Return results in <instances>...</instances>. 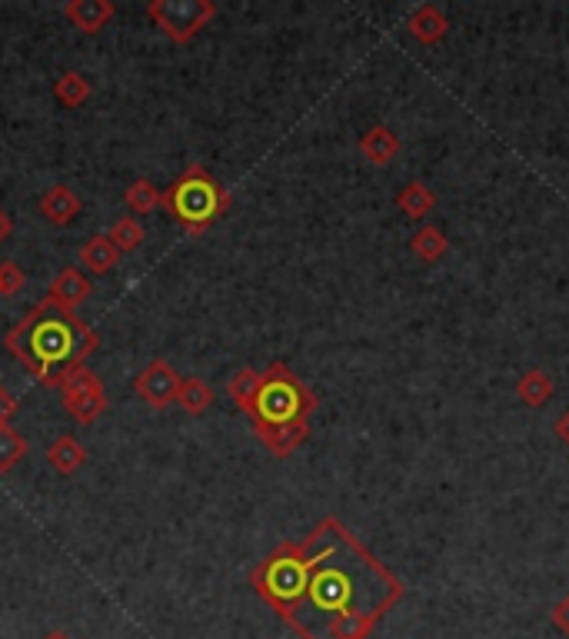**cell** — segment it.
Segmentation results:
<instances>
[{
    "label": "cell",
    "mask_w": 569,
    "mask_h": 639,
    "mask_svg": "<svg viewBox=\"0 0 569 639\" xmlns=\"http://www.w3.org/2000/svg\"><path fill=\"white\" fill-rule=\"evenodd\" d=\"M57 390L63 397V410H68V417L74 423H81V426L100 420L107 413V407H110L100 376L94 370H87V366L71 370L68 376H63V383H60Z\"/></svg>",
    "instance_id": "obj_6"
},
{
    "label": "cell",
    "mask_w": 569,
    "mask_h": 639,
    "mask_svg": "<svg viewBox=\"0 0 569 639\" xmlns=\"http://www.w3.org/2000/svg\"><path fill=\"white\" fill-rule=\"evenodd\" d=\"M517 397L526 407H543L553 397V379L543 370H526L517 383Z\"/></svg>",
    "instance_id": "obj_21"
},
{
    "label": "cell",
    "mask_w": 569,
    "mask_h": 639,
    "mask_svg": "<svg viewBox=\"0 0 569 639\" xmlns=\"http://www.w3.org/2000/svg\"><path fill=\"white\" fill-rule=\"evenodd\" d=\"M90 293H94V284H90V277L81 274L77 267H63V270L50 280V287H47V300L57 303L60 310H71V313H77V310L90 300Z\"/></svg>",
    "instance_id": "obj_8"
},
{
    "label": "cell",
    "mask_w": 569,
    "mask_h": 639,
    "mask_svg": "<svg viewBox=\"0 0 569 639\" xmlns=\"http://www.w3.org/2000/svg\"><path fill=\"white\" fill-rule=\"evenodd\" d=\"M250 587L300 639H370L407 596L397 572L337 517L270 550L250 569Z\"/></svg>",
    "instance_id": "obj_1"
},
{
    "label": "cell",
    "mask_w": 569,
    "mask_h": 639,
    "mask_svg": "<svg viewBox=\"0 0 569 639\" xmlns=\"http://www.w3.org/2000/svg\"><path fill=\"white\" fill-rule=\"evenodd\" d=\"M160 197H164V190L154 180H147V177H137L131 186L123 190V204H126V210H131L134 217L154 214L160 207Z\"/></svg>",
    "instance_id": "obj_18"
},
{
    "label": "cell",
    "mask_w": 569,
    "mask_h": 639,
    "mask_svg": "<svg viewBox=\"0 0 569 639\" xmlns=\"http://www.w3.org/2000/svg\"><path fill=\"white\" fill-rule=\"evenodd\" d=\"M397 207H400V214H407L410 220H423L426 214H433L436 197H433V190H429L423 180H410V183L400 186Z\"/></svg>",
    "instance_id": "obj_17"
},
{
    "label": "cell",
    "mask_w": 569,
    "mask_h": 639,
    "mask_svg": "<svg viewBox=\"0 0 569 639\" xmlns=\"http://www.w3.org/2000/svg\"><path fill=\"white\" fill-rule=\"evenodd\" d=\"M214 403V387L204 376H186L180 379V394H177V407L186 417H204Z\"/></svg>",
    "instance_id": "obj_16"
},
{
    "label": "cell",
    "mask_w": 569,
    "mask_h": 639,
    "mask_svg": "<svg viewBox=\"0 0 569 639\" xmlns=\"http://www.w3.org/2000/svg\"><path fill=\"white\" fill-rule=\"evenodd\" d=\"M407 31H410L420 44L433 47V44H439L443 37H447L450 21H447V14H443L436 4H420V8L407 17Z\"/></svg>",
    "instance_id": "obj_13"
},
{
    "label": "cell",
    "mask_w": 569,
    "mask_h": 639,
    "mask_svg": "<svg viewBox=\"0 0 569 639\" xmlns=\"http://www.w3.org/2000/svg\"><path fill=\"white\" fill-rule=\"evenodd\" d=\"M37 210H40V217H44L47 224H53V227H68V224H74L77 214L84 210V201L74 194V186H68V183H53V186H47L44 194H40Z\"/></svg>",
    "instance_id": "obj_9"
},
{
    "label": "cell",
    "mask_w": 569,
    "mask_h": 639,
    "mask_svg": "<svg viewBox=\"0 0 569 639\" xmlns=\"http://www.w3.org/2000/svg\"><path fill=\"white\" fill-rule=\"evenodd\" d=\"M233 197L230 190L204 167V164H190L160 197V207L170 214V220L186 230L190 237L207 233L227 210Z\"/></svg>",
    "instance_id": "obj_4"
},
{
    "label": "cell",
    "mask_w": 569,
    "mask_h": 639,
    "mask_svg": "<svg viewBox=\"0 0 569 639\" xmlns=\"http://www.w3.org/2000/svg\"><path fill=\"white\" fill-rule=\"evenodd\" d=\"M120 257H123V253L113 246V240H110L107 233H94V237H87L84 246H81V264H84L90 274H97V277L117 270Z\"/></svg>",
    "instance_id": "obj_14"
},
{
    "label": "cell",
    "mask_w": 569,
    "mask_h": 639,
    "mask_svg": "<svg viewBox=\"0 0 569 639\" xmlns=\"http://www.w3.org/2000/svg\"><path fill=\"white\" fill-rule=\"evenodd\" d=\"M47 463L60 473V477H74L84 463H87V446L71 436V433H63L57 436L50 446H47Z\"/></svg>",
    "instance_id": "obj_12"
},
{
    "label": "cell",
    "mask_w": 569,
    "mask_h": 639,
    "mask_svg": "<svg viewBox=\"0 0 569 639\" xmlns=\"http://www.w3.org/2000/svg\"><path fill=\"white\" fill-rule=\"evenodd\" d=\"M44 639H71L68 632H63V629H53V632H47Z\"/></svg>",
    "instance_id": "obj_29"
},
{
    "label": "cell",
    "mask_w": 569,
    "mask_h": 639,
    "mask_svg": "<svg viewBox=\"0 0 569 639\" xmlns=\"http://www.w3.org/2000/svg\"><path fill=\"white\" fill-rule=\"evenodd\" d=\"M14 413H17V397L0 383V423H11Z\"/></svg>",
    "instance_id": "obj_26"
},
{
    "label": "cell",
    "mask_w": 569,
    "mask_h": 639,
    "mask_svg": "<svg viewBox=\"0 0 569 639\" xmlns=\"http://www.w3.org/2000/svg\"><path fill=\"white\" fill-rule=\"evenodd\" d=\"M117 14L113 0H68L63 4V17H68L71 27H77L87 37H97Z\"/></svg>",
    "instance_id": "obj_10"
},
{
    "label": "cell",
    "mask_w": 569,
    "mask_h": 639,
    "mask_svg": "<svg viewBox=\"0 0 569 639\" xmlns=\"http://www.w3.org/2000/svg\"><path fill=\"white\" fill-rule=\"evenodd\" d=\"M410 250L416 253V257L423 261V264H436L443 253L450 250V240H447V233H443L439 227H433V224H423L416 233H413V240H410Z\"/></svg>",
    "instance_id": "obj_19"
},
{
    "label": "cell",
    "mask_w": 569,
    "mask_h": 639,
    "mask_svg": "<svg viewBox=\"0 0 569 639\" xmlns=\"http://www.w3.org/2000/svg\"><path fill=\"white\" fill-rule=\"evenodd\" d=\"M27 277L14 261H0V297H17L24 290Z\"/></svg>",
    "instance_id": "obj_24"
},
{
    "label": "cell",
    "mask_w": 569,
    "mask_h": 639,
    "mask_svg": "<svg viewBox=\"0 0 569 639\" xmlns=\"http://www.w3.org/2000/svg\"><path fill=\"white\" fill-rule=\"evenodd\" d=\"M549 619H553V626H556V629L569 639V593H566V596H562L553 610H549Z\"/></svg>",
    "instance_id": "obj_25"
},
{
    "label": "cell",
    "mask_w": 569,
    "mask_h": 639,
    "mask_svg": "<svg viewBox=\"0 0 569 639\" xmlns=\"http://www.w3.org/2000/svg\"><path fill=\"white\" fill-rule=\"evenodd\" d=\"M320 407L316 394L293 373L290 363L274 360L267 370H261V387L253 397L246 417L253 423V433L267 446V454L277 460L296 454L303 439L310 436V417Z\"/></svg>",
    "instance_id": "obj_3"
},
{
    "label": "cell",
    "mask_w": 569,
    "mask_h": 639,
    "mask_svg": "<svg viewBox=\"0 0 569 639\" xmlns=\"http://www.w3.org/2000/svg\"><path fill=\"white\" fill-rule=\"evenodd\" d=\"M53 97L60 107H68V110H77L84 107L90 97H94V81L81 71H68V74H60L57 84H53Z\"/></svg>",
    "instance_id": "obj_15"
},
{
    "label": "cell",
    "mask_w": 569,
    "mask_h": 639,
    "mask_svg": "<svg viewBox=\"0 0 569 639\" xmlns=\"http://www.w3.org/2000/svg\"><path fill=\"white\" fill-rule=\"evenodd\" d=\"M11 233H14V217L4 207H0V243L11 240Z\"/></svg>",
    "instance_id": "obj_28"
},
{
    "label": "cell",
    "mask_w": 569,
    "mask_h": 639,
    "mask_svg": "<svg viewBox=\"0 0 569 639\" xmlns=\"http://www.w3.org/2000/svg\"><path fill=\"white\" fill-rule=\"evenodd\" d=\"M257 387H261V370H253V366H240V370L230 376L227 394H230V400H233V407H237L240 413L250 410L253 397H257Z\"/></svg>",
    "instance_id": "obj_20"
},
{
    "label": "cell",
    "mask_w": 569,
    "mask_h": 639,
    "mask_svg": "<svg viewBox=\"0 0 569 639\" xmlns=\"http://www.w3.org/2000/svg\"><path fill=\"white\" fill-rule=\"evenodd\" d=\"M24 457H27V439L11 423H0V477L11 473Z\"/></svg>",
    "instance_id": "obj_22"
},
{
    "label": "cell",
    "mask_w": 569,
    "mask_h": 639,
    "mask_svg": "<svg viewBox=\"0 0 569 639\" xmlns=\"http://www.w3.org/2000/svg\"><path fill=\"white\" fill-rule=\"evenodd\" d=\"M4 347L37 383L57 390L71 370L87 366L100 337L87 319H81V313L60 310L44 297L8 330Z\"/></svg>",
    "instance_id": "obj_2"
},
{
    "label": "cell",
    "mask_w": 569,
    "mask_h": 639,
    "mask_svg": "<svg viewBox=\"0 0 569 639\" xmlns=\"http://www.w3.org/2000/svg\"><path fill=\"white\" fill-rule=\"evenodd\" d=\"M553 430H556V436L569 446V407L556 417V423H553Z\"/></svg>",
    "instance_id": "obj_27"
},
{
    "label": "cell",
    "mask_w": 569,
    "mask_h": 639,
    "mask_svg": "<svg viewBox=\"0 0 569 639\" xmlns=\"http://www.w3.org/2000/svg\"><path fill=\"white\" fill-rule=\"evenodd\" d=\"M147 17L173 44H186L217 17V4L214 0H150Z\"/></svg>",
    "instance_id": "obj_5"
},
{
    "label": "cell",
    "mask_w": 569,
    "mask_h": 639,
    "mask_svg": "<svg viewBox=\"0 0 569 639\" xmlns=\"http://www.w3.org/2000/svg\"><path fill=\"white\" fill-rule=\"evenodd\" d=\"M180 373L167 360H150L137 376H134V394L150 407V410H167L177 403L180 394Z\"/></svg>",
    "instance_id": "obj_7"
},
{
    "label": "cell",
    "mask_w": 569,
    "mask_h": 639,
    "mask_svg": "<svg viewBox=\"0 0 569 639\" xmlns=\"http://www.w3.org/2000/svg\"><path fill=\"white\" fill-rule=\"evenodd\" d=\"M107 237L113 240V246H117L120 253H134V250L144 246L147 230H144V224H141L137 217H120V220H113V227H110Z\"/></svg>",
    "instance_id": "obj_23"
},
{
    "label": "cell",
    "mask_w": 569,
    "mask_h": 639,
    "mask_svg": "<svg viewBox=\"0 0 569 639\" xmlns=\"http://www.w3.org/2000/svg\"><path fill=\"white\" fill-rule=\"evenodd\" d=\"M360 154L373 164V167H387L397 160L400 154V137L390 131L387 123H373L370 131L360 137Z\"/></svg>",
    "instance_id": "obj_11"
}]
</instances>
